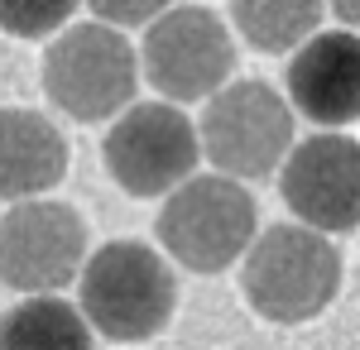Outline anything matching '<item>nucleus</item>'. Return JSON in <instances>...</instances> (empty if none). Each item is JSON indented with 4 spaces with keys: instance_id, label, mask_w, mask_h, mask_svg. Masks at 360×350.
Instances as JSON below:
<instances>
[{
    "instance_id": "1",
    "label": "nucleus",
    "mask_w": 360,
    "mask_h": 350,
    "mask_svg": "<svg viewBox=\"0 0 360 350\" xmlns=\"http://www.w3.org/2000/svg\"><path fill=\"white\" fill-rule=\"evenodd\" d=\"M240 288L264 322H312L341 288V254L312 226H269L245 249Z\"/></svg>"
},
{
    "instance_id": "2",
    "label": "nucleus",
    "mask_w": 360,
    "mask_h": 350,
    "mask_svg": "<svg viewBox=\"0 0 360 350\" xmlns=\"http://www.w3.org/2000/svg\"><path fill=\"white\" fill-rule=\"evenodd\" d=\"M178 278L159 249L111 240L82 264V317L106 341H149L173 322Z\"/></svg>"
},
{
    "instance_id": "3",
    "label": "nucleus",
    "mask_w": 360,
    "mask_h": 350,
    "mask_svg": "<svg viewBox=\"0 0 360 350\" xmlns=\"http://www.w3.org/2000/svg\"><path fill=\"white\" fill-rule=\"evenodd\" d=\"M259 212L236 178L226 173H202L188 178L183 188L168 192L159 212V245L193 273H221L231 269L250 240L259 235Z\"/></svg>"
},
{
    "instance_id": "4",
    "label": "nucleus",
    "mask_w": 360,
    "mask_h": 350,
    "mask_svg": "<svg viewBox=\"0 0 360 350\" xmlns=\"http://www.w3.org/2000/svg\"><path fill=\"white\" fill-rule=\"evenodd\" d=\"M197 144L217 163V173L236 183L269 178L293 149V106L259 77L226 82L217 96H207Z\"/></svg>"
},
{
    "instance_id": "5",
    "label": "nucleus",
    "mask_w": 360,
    "mask_h": 350,
    "mask_svg": "<svg viewBox=\"0 0 360 350\" xmlns=\"http://www.w3.org/2000/svg\"><path fill=\"white\" fill-rule=\"evenodd\" d=\"M139 58L111 25H72L44 53V91L72 120H111L135 101Z\"/></svg>"
},
{
    "instance_id": "6",
    "label": "nucleus",
    "mask_w": 360,
    "mask_h": 350,
    "mask_svg": "<svg viewBox=\"0 0 360 350\" xmlns=\"http://www.w3.org/2000/svg\"><path fill=\"white\" fill-rule=\"evenodd\" d=\"M139 63L168 101H202L217 96L236 72V44L226 20L207 5H168L144 34Z\"/></svg>"
},
{
    "instance_id": "7",
    "label": "nucleus",
    "mask_w": 360,
    "mask_h": 350,
    "mask_svg": "<svg viewBox=\"0 0 360 350\" xmlns=\"http://www.w3.org/2000/svg\"><path fill=\"white\" fill-rule=\"evenodd\" d=\"M101 154H106V173L115 178V188H125L130 197H168L193 178L202 144H197L193 120L178 106L144 101L115 115Z\"/></svg>"
},
{
    "instance_id": "8",
    "label": "nucleus",
    "mask_w": 360,
    "mask_h": 350,
    "mask_svg": "<svg viewBox=\"0 0 360 350\" xmlns=\"http://www.w3.org/2000/svg\"><path fill=\"white\" fill-rule=\"evenodd\" d=\"M86 264V226L63 202L29 197L0 216V283L15 293H58Z\"/></svg>"
},
{
    "instance_id": "9",
    "label": "nucleus",
    "mask_w": 360,
    "mask_h": 350,
    "mask_svg": "<svg viewBox=\"0 0 360 350\" xmlns=\"http://www.w3.org/2000/svg\"><path fill=\"white\" fill-rule=\"evenodd\" d=\"M278 192L288 212L322 235H341L360 226V139L322 130L288 149Z\"/></svg>"
},
{
    "instance_id": "10",
    "label": "nucleus",
    "mask_w": 360,
    "mask_h": 350,
    "mask_svg": "<svg viewBox=\"0 0 360 350\" xmlns=\"http://www.w3.org/2000/svg\"><path fill=\"white\" fill-rule=\"evenodd\" d=\"M288 106L317 125H351L360 120V34L327 29L298 44L288 63Z\"/></svg>"
},
{
    "instance_id": "11",
    "label": "nucleus",
    "mask_w": 360,
    "mask_h": 350,
    "mask_svg": "<svg viewBox=\"0 0 360 350\" xmlns=\"http://www.w3.org/2000/svg\"><path fill=\"white\" fill-rule=\"evenodd\" d=\"M68 173V139L39 110L5 106L0 110V197L29 202L63 183Z\"/></svg>"
},
{
    "instance_id": "12",
    "label": "nucleus",
    "mask_w": 360,
    "mask_h": 350,
    "mask_svg": "<svg viewBox=\"0 0 360 350\" xmlns=\"http://www.w3.org/2000/svg\"><path fill=\"white\" fill-rule=\"evenodd\" d=\"M0 350H96V341L72 302L39 293L0 312Z\"/></svg>"
},
{
    "instance_id": "13",
    "label": "nucleus",
    "mask_w": 360,
    "mask_h": 350,
    "mask_svg": "<svg viewBox=\"0 0 360 350\" xmlns=\"http://www.w3.org/2000/svg\"><path fill=\"white\" fill-rule=\"evenodd\" d=\"M327 0H231V20L250 48L259 53H288L307 44L322 25Z\"/></svg>"
},
{
    "instance_id": "14",
    "label": "nucleus",
    "mask_w": 360,
    "mask_h": 350,
    "mask_svg": "<svg viewBox=\"0 0 360 350\" xmlns=\"http://www.w3.org/2000/svg\"><path fill=\"white\" fill-rule=\"evenodd\" d=\"M77 0H0V29L15 39H44L72 20Z\"/></svg>"
},
{
    "instance_id": "15",
    "label": "nucleus",
    "mask_w": 360,
    "mask_h": 350,
    "mask_svg": "<svg viewBox=\"0 0 360 350\" xmlns=\"http://www.w3.org/2000/svg\"><path fill=\"white\" fill-rule=\"evenodd\" d=\"M96 10V20L111 29H130V25H154L173 0H86Z\"/></svg>"
},
{
    "instance_id": "16",
    "label": "nucleus",
    "mask_w": 360,
    "mask_h": 350,
    "mask_svg": "<svg viewBox=\"0 0 360 350\" xmlns=\"http://www.w3.org/2000/svg\"><path fill=\"white\" fill-rule=\"evenodd\" d=\"M327 5L336 10V20L351 29V34H360V0H327Z\"/></svg>"
}]
</instances>
